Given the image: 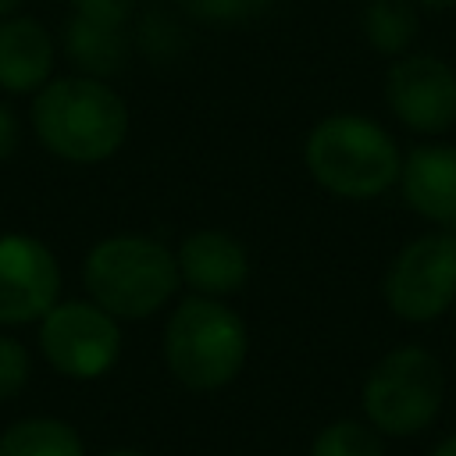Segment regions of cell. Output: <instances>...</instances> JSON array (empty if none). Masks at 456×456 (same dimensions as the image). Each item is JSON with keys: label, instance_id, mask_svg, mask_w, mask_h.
Masks as SVG:
<instances>
[{"label": "cell", "instance_id": "obj_6", "mask_svg": "<svg viewBox=\"0 0 456 456\" xmlns=\"http://www.w3.org/2000/svg\"><path fill=\"white\" fill-rule=\"evenodd\" d=\"M121 321L86 299H57L36 321V349L68 381H96L121 360Z\"/></svg>", "mask_w": 456, "mask_h": 456}, {"label": "cell", "instance_id": "obj_26", "mask_svg": "<svg viewBox=\"0 0 456 456\" xmlns=\"http://www.w3.org/2000/svg\"><path fill=\"white\" fill-rule=\"evenodd\" d=\"M452 310H456V303H452Z\"/></svg>", "mask_w": 456, "mask_h": 456}, {"label": "cell", "instance_id": "obj_17", "mask_svg": "<svg viewBox=\"0 0 456 456\" xmlns=\"http://www.w3.org/2000/svg\"><path fill=\"white\" fill-rule=\"evenodd\" d=\"M278 0H185L189 14L207 25H253L274 11Z\"/></svg>", "mask_w": 456, "mask_h": 456}, {"label": "cell", "instance_id": "obj_9", "mask_svg": "<svg viewBox=\"0 0 456 456\" xmlns=\"http://www.w3.org/2000/svg\"><path fill=\"white\" fill-rule=\"evenodd\" d=\"M61 260L28 232H0V328L36 324L61 299Z\"/></svg>", "mask_w": 456, "mask_h": 456}, {"label": "cell", "instance_id": "obj_10", "mask_svg": "<svg viewBox=\"0 0 456 456\" xmlns=\"http://www.w3.org/2000/svg\"><path fill=\"white\" fill-rule=\"evenodd\" d=\"M175 264H178L182 285L196 296L228 299L242 292L249 281V249L232 232H221V228L189 232L175 246Z\"/></svg>", "mask_w": 456, "mask_h": 456}, {"label": "cell", "instance_id": "obj_20", "mask_svg": "<svg viewBox=\"0 0 456 456\" xmlns=\"http://www.w3.org/2000/svg\"><path fill=\"white\" fill-rule=\"evenodd\" d=\"M71 14L93 18V21H110V25H128L135 0H68Z\"/></svg>", "mask_w": 456, "mask_h": 456}, {"label": "cell", "instance_id": "obj_15", "mask_svg": "<svg viewBox=\"0 0 456 456\" xmlns=\"http://www.w3.org/2000/svg\"><path fill=\"white\" fill-rule=\"evenodd\" d=\"M360 28L374 53L403 57L420 32V14L413 0H367L360 11Z\"/></svg>", "mask_w": 456, "mask_h": 456}, {"label": "cell", "instance_id": "obj_22", "mask_svg": "<svg viewBox=\"0 0 456 456\" xmlns=\"http://www.w3.org/2000/svg\"><path fill=\"white\" fill-rule=\"evenodd\" d=\"M431 456H456V431H452V435H445V438L431 449Z\"/></svg>", "mask_w": 456, "mask_h": 456}, {"label": "cell", "instance_id": "obj_1", "mask_svg": "<svg viewBox=\"0 0 456 456\" xmlns=\"http://www.w3.org/2000/svg\"><path fill=\"white\" fill-rule=\"evenodd\" d=\"M28 128L36 142L61 164L96 167L118 157L128 139L132 114L125 96L93 75H53L32 93Z\"/></svg>", "mask_w": 456, "mask_h": 456}, {"label": "cell", "instance_id": "obj_24", "mask_svg": "<svg viewBox=\"0 0 456 456\" xmlns=\"http://www.w3.org/2000/svg\"><path fill=\"white\" fill-rule=\"evenodd\" d=\"M417 7H428V11H452L456 0H413Z\"/></svg>", "mask_w": 456, "mask_h": 456}, {"label": "cell", "instance_id": "obj_21", "mask_svg": "<svg viewBox=\"0 0 456 456\" xmlns=\"http://www.w3.org/2000/svg\"><path fill=\"white\" fill-rule=\"evenodd\" d=\"M18 146H21V118L7 103H0V164H7L18 153Z\"/></svg>", "mask_w": 456, "mask_h": 456}, {"label": "cell", "instance_id": "obj_13", "mask_svg": "<svg viewBox=\"0 0 456 456\" xmlns=\"http://www.w3.org/2000/svg\"><path fill=\"white\" fill-rule=\"evenodd\" d=\"M61 50L78 75L110 82L128 64L132 36H128V25H110V21H93V18L71 14L61 32Z\"/></svg>", "mask_w": 456, "mask_h": 456}, {"label": "cell", "instance_id": "obj_18", "mask_svg": "<svg viewBox=\"0 0 456 456\" xmlns=\"http://www.w3.org/2000/svg\"><path fill=\"white\" fill-rule=\"evenodd\" d=\"M32 378V353L28 346L11 335V331H0V403H11L25 392Z\"/></svg>", "mask_w": 456, "mask_h": 456}, {"label": "cell", "instance_id": "obj_8", "mask_svg": "<svg viewBox=\"0 0 456 456\" xmlns=\"http://www.w3.org/2000/svg\"><path fill=\"white\" fill-rule=\"evenodd\" d=\"M385 103L403 128L442 135L456 125V68L435 53L392 57L385 71Z\"/></svg>", "mask_w": 456, "mask_h": 456}, {"label": "cell", "instance_id": "obj_5", "mask_svg": "<svg viewBox=\"0 0 456 456\" xmlns=\"http://www.w3.org/2000/svg\"><path fill=\"white\" fill-rule=\"evenodd\" d=\"M445 399V370L424 346L388 349L363 378L360 410L385 438H410L435 424Z\"/></svg>", "mask_w": 456, "mask_h": 456}, {"label": "cell", "instance_id": "obj_14", "mask_svg": "<svg viewBox=\"0 0 456 456\" xmlns=\"http://www.w3.org/2000/svg\"><path fill=\"white\" fill-rule=\"evenodd\" d=\"M0 456H86V442L75 424L36 413L0 431Z\"/></svg>", "mask_w": 456, "mask_h": 456}, {"label": "cell", "instance_id": "obj_11", "mask_svg": "<svg viewBox=\"0 0 456 456\" xmlns=\"http://www.w3.org/2000/svg\"><path fill=\"white\" fill-rule=\"evenodd\" d=\"M399 192L413 214L438 228H456V146L420 142L403 153Z\"/></svg>", "mask_w": 456, "mask_h": 456}, {"label": "cell", "instance_id": "obj_23", "mask_svg": "<svg viewBox=\"0 0 456 456\" xmlns=\"http://www.w3.org/2000/svg\"><path fill=\"white\" fill-rule=\"evenodd\" d=\"M100 456H150V452H142L135 445H114V449H103Z\"/></svg>", "mask_w": 456, "mask_h": 456}, {"label": "cell", "instance_id": "obj_19", "mask_svg": "<svg viewBox=\"0 0 456 456\" xmlns=\"http://www.w3.org/2000/svg\"><path fill=\"white\" fill-rule=\"evenodd\" d=\"M135 39H139V46H142L150 57L160 61V57H175V50H178V43H182V32H178V25L167 21L160 11H150V18L139 25Z\"/></svg>", "mask_w": 456, "mask_h": 456}, {"label": "cell", "instance_id": "obj_7", "mask_svg": "<svg viewBox=\"0 0 456 456\" xmlns=\"http://www.w3.org/2000/svg\"><path fill=\"white\" fill-rule=\"evenodd\" d=\"M385 306L410 324H428L456 303V232L438 228L410 239L381 278Z\"/></svg>", "mask_w": 456, "mask_h": 456}, {"label": "cell", "instance_id": "obj_4", "mask_svg": "<svg viewBox=\"0 0 456 456\" xmlns=\"http://www.w3.org/2000/svg\"><path fill=\"white\" fill-rule=\"evenodd\" d=\"M303 164L328 196L363 203L395 189L403 153L374 118L328 114L306 132Z\"/></svg>", "mask_w": 456, "mask_h": 456}, {"label": "cell", "instance_id": "obj_25", "mask_svg": "<svg viewBox=\"0 0 456 456\" xmlns=\"http://www.w3.org/2000/svg\"><path fill=\"white\" fill-rule=\"evenodd\" d=\"M25 7V0H0V18H11V14H18Z\"/></svg>", "mask_w": 456, "mask_h": 456}, {"label": "cell", "instance_id": "obj_3", "mask_svg": "<svg viewBox=\"0 0 456 456\" xmlns=\"http://www.w3.org/2000/svg\"><path fill=\"white\" fill-rule=\"evenodd\" d=\"M82 285L118 321H146L171 306L182 278L171 246L142 232H114L82 256Z\"/></svg>", "mask_w": 456, "mask_h": 456}, {"label": "cell", "instance_id": "obj_2", "mask_svg": "<svg viewBox=\"0 0 456 456\" xmlns=\"http://www.w3.org/2000/svg\"><path fill=\"white\" fill-rule=\"evenodd\" d=\"M160 356L182 388L210 395L242 374L249 360V328L228 299L189 292L164 321Z\"/></svg>", "mask_w": 456, "mask_h": 456}, {"label": "cell", "instance_id": "obj_12", "mask_svg": "<svg viewBox=\"0 0 456 456\" xmlns=\"http://www.w3.org/2000/svg\"><path fill=\"white\" fill-rule=\"evenodd\" d=\"M57 39L32 14L0 18V89L7 96H32L53 78Z\"/></svg>", "mask_w": 456, "mask_h": 456}, {"label": "cell", "instance_id": "obj_16", "mask_svg": "<svg viewBox=\"0 0 456 456\" xmlns=\"http://www.w3.org/2000/svg\"><path fill=\"white\" fill-rule=\"evenodd\" d=\"M310 456H385V435L367 420L338 417L314 435Z\"/></svg>", "mask_w": 456, "mask_h": 456}]
</instances>
